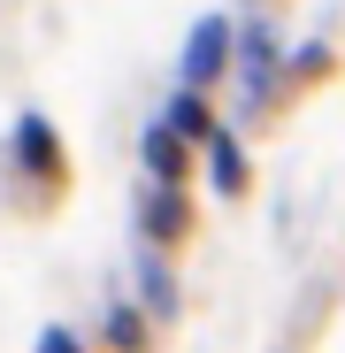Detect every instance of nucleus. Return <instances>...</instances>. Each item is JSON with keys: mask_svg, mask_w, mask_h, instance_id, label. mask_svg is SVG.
I'll list each match as a JSON object with an SVG mask.
<instances>
[{"mask_svg": "<svg viewBox=\"0 0 345 353\" xmlns=\"http://www.w3.org/2000/svg\"><path fill=\"white\" fill-rule=\"evenodd\" d=\"M230 39H238V31H230V16H200L192 23V39H185V62H177V77L200 92V85H215L222 70H230Z\"/></svg>", "mask_w": 345, "mask_h": 353, "instance_id": "obj_1", "label": "nucleus"}, {"mask_svg": "<svg viewBox=\"0 0 345 353\" xmlns=\"http://www.w3.org/2000/svg\"><path fill=\"white\" fill-rule=\"evenodd\" d=\"M138 223H146V239L154 246H185V230H192V208H185V185H161L146 208H138Z\"/></svg>", "mask_w": 345, "mask_h": 353, "instance_id": "obj_2", "label": "nucleus"}, {"mask_svg": "<svg viewBox=\"0 0 345 353\" xmlns=\"http://www.w3.org/2000/svg\"><path fill=\"white\" fill-rule=\"evenodd\" d=\"M16 154L46 176V185H70V161H62V146H54V131L39 123V115H23V123H16Z\"/></svg>", "mask_w": 345, "mask_h": 353, "instance_id": "obj_4", "label": "nucleus"}, {"mask_svg": "<svg viewBox=\"0 0 345 353\" xmlns=\"http://www.w3.org/2000/svg\"><path fill=\"white\" fill-rule=\"evenodd\" d=\"M138 284H146V307H154V315H177V284H169V276H161L154 261L138 269Z\"/></svg>", "mask_w": 345, "mask_h": 353, "instance_id": "obj_7", "label": "nucleus"}, {"mask_svg": "<svg viewBox=\"0 0 345 353\" xmlns=\"http://www.w3.org/2000/svg\"><path fill=\"white\" fill-rule=\"evenodd\" d=\"M39 353H85V345H77L70 330H46V338H39Z\"/></svg>", "mask_w": 345, "mask_h": 353, "instance_id": "obj_9", "label": "nucleus"}, {"mask_svg": "<svg viewBox=\"0 0 345 353\" xmlns=\"http://www.w3.org/2000/svg\"><path fill=\"white\" fill-rule=\"evenodd\" d=\"M207 176H215V192H222V200H238V192L253 185L246 146H238V139H207Z\"/></svg>", "mask_w": 345, "mask_h": 353, "instance_id": "obj_5", "label": "nucleus"}, {"mask_svg": "<svg viewBox=\"0 0 345 353\" xmlns=\"http://www.w3.org/2000/svg\"><path fill=\"white\" fill-rule=\"evenodd\" d=\"M185 169H192V139L169 131V123H154L146 131V176H154V185H185Z\"/></svg>", "mask_w": 345, "mask_h": 353, "instance_id": "obj_3", "label": "nucleus"}, {"mask_svg": "<svg viewBox=\"0 0 345 353\" xmlns=\"http://www.w3.org/2000/svg\"><path fill=\"white\" fill-rule=\"evenodd\" d=\"M107 338H115V345H146V330H138V323H131L123 307H115V315H107Z\"/></svg>", "mask_w": 345, "mask_h": 353, "instance_id": "obj_8", "label": "nucleus"}, {"mask_svg": "<svg viewBox=\"0 0 345 353\" xmlns=\"http://www.w3.org/2000/svg\"><path fill=\"white\" fill-rule=\"evenodd\" d=\"M161 123H169V131H185L192 146H200V139H222V131H215V115H207V100H200L192 85H185L177 100H169V108H161Z\"/></svg>", "mask_w": 345, "mask_h": 353, "instance_id": "obj_6", "label": "nucleus"}]
</instances>
